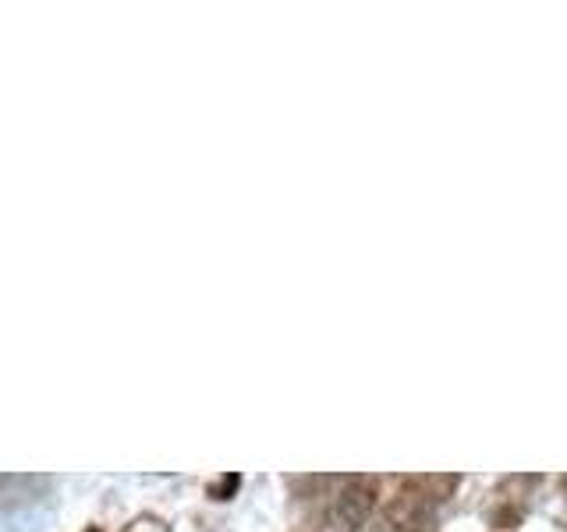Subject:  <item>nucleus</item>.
Returning a JSON list of instances; mask_svg holds the SVG:
<instances>
[{
  "label": "nucleus",
  "instance_id": "f257e3e1",
  "mask_svg": "<svg viewBox=\"0 0 567 532\" xmlns=\"http://www.w3.org/2000/svg\"><path fill=\"white\" fill-rule=\"evenodd\" d=\"M436 508L430 497L412 483H401L398 497H390L372 532H436Z\"/></svg>",
  "mask_w": 567,
  "mask_h": 532
},
{
  "label": "nucleus",
  "instance_id": "f03ea898",
  "mask_svg": "<svg viewBox=\"0 0 567 532\" xmlns=\"http://www.w3.org/2000/svg\"><path fill=\"white\" fill-rule=\"evenodd\" d=\"M377 504V479L372 475H344L337 479V493L330 504V522L337 532H359Z\"/></svg>",
  "mask_w": 567,
  "mask_h": 532
},
{
  "label": "nucleus",
  "instance_id": "7ed1b4c3",
  "mask_svg": "<svg viewBox=\"0 0 567 532\" xmlns=\"http://www.w3.org/2000/svg\"><path fill=\"white\" fill-rule=\"evenodd\" d=\"M404 483H412L419 493L430 497L433 504H443L447 497H454V490H457L461 479L451 475V472H443V475H404Z\"/></svg>",
  "mask_w": 567,
  "mask_h": 532
},
{
  "label": "nucleus",
  "instance_id": "20e7f679",
  "mask_svg": "<svg viewBox=\"0 0 567 532\" xmlns=\"http://www.w3.org/2000/svg\"><path fill=\"white\" fill-rule=\"evenodd\" d=\"M238 487H241V475H224L217 487H209V497H213V501H227V497L235 493Z\"/></svg>",
  "mask_w": 567,
  "mask_h": 532
},
{
  "label": "nucleus",
  "instance_id": "39448f33",
  "mask_svg": "<svg viewBox=\"0 0 567 532\" xmlns=\"http://www.w3.org/2000/svg\"><path fill=\"white\" fill-rule=\"evenodd\" d=\"M85 532H100V529H85Z\"/></svg>",
  "mask_w": 567,
  "mask_h": 532
},
{
  "label": "nucleus",
  "instance_id": "423d86ee",
  "mask_svg": "<svg viewBox=\"0 0 567 532\" xmlns=\"http://www.w3.org/2000/svg\"><path fill=\"white\" fill-rule=\"evenodd\" d=\"M564 490H567V475H564Z\"/></svg>",
  "mask_w": 567,
  "mask_h": 532
}]
</instances>
